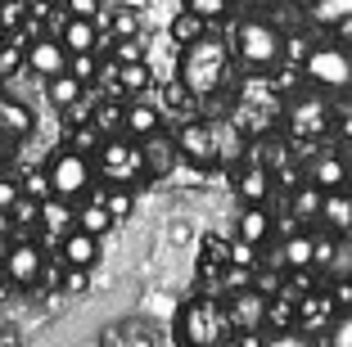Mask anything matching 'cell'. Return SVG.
I'll return each instance as SVG.
<instances>
[{
	"label": "cell",
	"instance_id": "8",
	"mask_svg": "<svg viewBox=\"0 0 352 347\" xmlns=\"http://www.w3.org/2000/svg\"><path fill=\"white\" fill-rule=\"evenodd\" d=\"M330 126H334V113H330V104H325L321 95H302V100H294L289 131L298 135V140H316V135H325Z\"/></svg>",
	"mask_w": 352,
	"mask_h": 347
},
{
	"label": "cell",
	"instance_id": "43",
	"mask_svg": "<svg viewBox=\"0 0 352 347\" xmlns=\"http://www.w3.org/2000/svg\"><path fill=\"white\" fill-rule=\"evenodd\" d=\"M307 50H311V45L302 41V36H294V41H285V59H307Z\"/></svg>",
	"mask_w": 352,
	"mask_h": 347
},
{
	"label": "cell",
	"instance_id": "26",
	"mask_svg": "<svg viewBox=\"0 0 352 347\" xmlns=\"http://www.w3.org/2000/svg\"><path fill=\"white\" fill-rule=\"evenodd\" d=\"M226 257H230V248L221 244V239L204 235V248H199V271H204V276H212V271H217V266L226 262Z\"/></svg>",
	"mask_w": 352,
	"mask_h": 347
},
{
	"label": "cell",
	"instance_id": "42",
	"mask_svg": "<svg viewBox=\"0 0 352 347\" xmlns=\"http://www.w3.org/2000/svg\"><path fill=\"white\" fill-rule=\"evenodd\" d=\"M230 262H239V266H244V262H253V244H249V239L230 244Z\"/></svg>",
	"mask_w": 352,
	"mask_h": 347
},
{
	"label": "cell",
	"instance_id": "32",
	"mask_svg": "<svg viewBox=\"0 0 352 347\" xmlns=\"http://www.w3.org/2000/svg\"><path fill=\"white\" fill-rule=\"evenodd\" d=\"M325 271H330L334 280L348 276V271H352V244H343V239H339V244H334V257L325 262Z\"/></svg>",
	"mask_w": 352,
	"mask_h": 347
},
{
	"label": "cell",
	"instance_id": "1",
	"mask_svg": "<svg viewBox=\"0 0 352 347\" xmlns=\"http://www.w3.org/2000/svg\"><path fill=\"white\" fill-rule=\"evenodd\" d=\"M226 77H230V45L221 36H212V32L195 36L186 45V54H181V86L190 95L208 100V95H217L226 86Z\"/></svg>",
	"mask_w": 352,
	"mask_h": 347
},
{
	"label": "cell",
	"instance_id": "48",
	"mask_svg": "<svg viewBox=\"0 0 352 347\" xmlns=\"http://www.w3.org/2000/svg\"><path fill=\"white\" fill-rule=\"evenodd\" d=\"M289 5H298V10H311V5H321V0H289Z\"/></svg>",
	"mask_w": 352,
	"mask_h": 347
},
{
	"label": "cell",
	"instance_id": "27",
	"mask_svg": "<svg viewBox=\"0 0 352 347\" xmlns=\"http://www.w3.org/2000/svg\"><path fill=\"white\" fill-rule=\"evenodd\" d=\"M104 203H109V212H113V221L118 216H131V208H135V194H131V185H118L113 181V190H104Z\"/></svg>",
	"mask_w": 352,
	"mask_h": 347
},
{
	"label": "cell",
	"instance_id": "23",
	"mask_svg": "<svg viewBox=\"0 0 352 347\" xmlns=\"http://www.w3.org/2000/svg\"><path fill=\"white\" fill-rule=\"evenodd\" d=\"M321 221H330L334 230H352V199H343L339 190H330V199L321 203Z\"/></svg>",
	"mask_w": 352,
	"mask_h": 347
},
{
	"label": "cell",
	"instance_id": "37",
	"mask_svg": "<svg viewBox=\"0 0 352 347\" xmlns=\"http://www.w3.org/2000/svg\"><path fill=\"white\" fill-rule=\"evenodd\" d=\"M68 5V14H77V19H100V0H63Z\"/></svg>",
	"mask_w": 352,
	"mask_h": 347
},
{
	"label": "cell",
	"instance_id": "17",
	"mask_svg": "<svg viewBox=\"0 0 352 347\" xmlns=\"http://www.w3.org/2000/svg\"><path fill=\"white\" fill-rule=\"evenodd\" d=\"M239 239H249L253 248L271 239V212L262 203H249V208H244V216H239Z\"/></svg>",
	"mask_w": 352,
	"mask_h": 347
},
{
	"label": "cell",
	"instance_id": "20",
	"mask_svg": "<svg viewBox=\"0 0 352 347\" xmlns=\"http://www.w3.org/2000/svg\"><path fill=\"white\" fill-rule=\"evenodd\" d=\"M267 190H271V176L262 163H249L244 176H239V194L249 199V203H267Z\"/></svg>",
	"mask_w": 352,
	"mask_h": 347
},
{
	"label": "cell",
	"instance_id": "11",
	"mask_svg": "<svg viewBox=\"0 0 352 347\" xmlns=\"http://www.w3.org/2000/svg\"><path fill=\"white\" fill-rule=\"evenodd\" d=\"M68 45L63 41H32V50H28V68L32 72H41V77H59V72H68Z\"/></svg>",
	"mask_w": 352,
	"mask_h": 347
},
{
	"label": "cell",
	"instance_id": "19",
	"mask_svg": "<svg viewBox=\"0 0 352 347\" xmlns=\"http://www.w3.org/2000/svg\"><path fill=\"white\" fill-rule=\"evenodd\" d=\"M348 181V167H343V158H316V163H311V185H316V190H339V185Z\"/></svg>",
	"mask_w": 352,
	"mask_h": 347
},
{
	"label": "cell",
	"instance_id": "22",
	"mask_svg": "<svg viewBox=\"0 0 352 347\" xmlns=\"http://www.w3.org/2000/svg\"><path fill=\"white\" fill-rule=\"evenodd\" d=\"M77 225H82V230H91V235H109L113 212H109V203H104V199H91V203L77 212Z\"/></svg>",
	"mask_w": 352,
	"mask_h": 347
},
{
	"label": "cell",
	"instance_id": "31",
	"mask_svg": "<svg viewBox=\"0 0 352 347\" xmlns=\"http://www.w3.org/2000/svg\"><path fill=\"white\" fill-rule=\"evenodd\" d=\"M68 72H73L77 82H91L95 72H100V63H95L91 50H82V54H73V59H68Z\"/></svg>",
	"mask_w": 352,
	"mask_h": 347
},
{
	"label": "cell",
	"instance_id": "47",
	"mask_svg": "<svg viewBox=\"0 0 352 347\" xmlns=\"http://www.w3.org/2000/svg\"><path fill=\"white\" fill-rule=\"evenodd\" d=\"M10 225H14V216L5 212V208H0V235H10Z\"/></svg>",
	"mask_w": 352,
	"mask_h": 347
},
{
	"label": "cell",
	"instance_id": "49",
	"mask_svg": "<svg viewBox=\"0 0 352 347\" xmlns=\"http://www.w3.org/2000/svg\"><path fill=\"white\" fill-rule=\"evenodd\" d=\"M0 41H5V27H0Z\"/></svg>",
	"mask_w": 352,
	"mask_h": 347
},
{
	"label": "cell",
	"instance_id": "35",
	"mask_svg": "<svg viewBox=\"0 0 352 347\" xmlns=\"http://www.w3.org/2000/svg\"><path fill=\"white\" fill-rule=\"evenodd\" d=\"M95 131H122V109H113V104H104L100 113H95Z\"/></svg>",
	"mask_w": 352,
	"mask_h": 347
},
{
	"label": "cell",
	"instance_id": "7",
	"mask_svg": "<svg viewBox=\"0 0 352 347\" xmlns=\"http://www.w3.org/2000/svg\"><path fill=\"white\" fill-rule=\"evenodd\" d=\"M226 311H230V329H239V334H258V329L271 320V298L262 293V289L244 284V289L230 293Z\"/></svg>",
	"mask_w": 352,
	"mask_h": 347
},
{
	"label": "cell",
	"instance_id": "46",
	"mask_svg": "<svg viewBox=\"0 0 352 347\" xmlns=\"http://www.w3.org/2000/svg\"><path fill=\"white\" fill-rule=\"evenodd\" d=\"M28 194H50V176H32V181H28Z\"/></svg>",
	"mask_w": 352,
	"mask_h": 347
},
{
	"label": "cell",
	"instance_id": "13",
	"mask_svg": "<svg viewBox=\"0 0 352 347\" xmlns=\"http://www.w3.org/2000/svg\"><path fill=\"white\" fill-rule=\"evenodd\" d=\"M59 253H63L68 266H95V257H100V235H91V230L77 225L73 235L59 239Z\"/></svg>",
	"mask_w": 352,
	"mask_h": 347
},
{
	"label": "cell",
	"instance_id": "28",
	"mask_svg": "<svg viewBox=\"0 0 352 347\" xmlns=\"http://www.w3.org/2000/svg\"><path fill=\"white\" fill-rule=\"evenodd\" d=\"M195 36H204V19L199 14H181V19H172V41H181V45H190Z\"/></svg>",
	"mask_w": 352,
	"mask_h": 347
},
{
	"label": "cell",
	"instance_id": "16",
	"mask_svg": "<svg viewBox=\"0 0 352 347\" xmlns=\"http://www.w3.org/2000/svg\"><path fill=\"white\" fill-rule=\"evenodd\" d=\"M45 100H50V109H59V113H68L77 100H82V82H77L73 72H59V77H45Z\"/></svg>",
	"mask_w": 352,
	"mask_h": 347
},
{
	"label": "cell",
	"instance_id": "14",
	"mask_svg": "<svg viewBox=\"0 0 352 347\" xmlns=\"http://www.w3.org/2000/svg\"><path fill=\"white\" fill-rule=\"evenodd\" d=\"M63 45H68V54H82V50H95V41H100V27H95V19H77V14H68L63 19Z\"/></svg>",
	"mask_w": 352,
	"mask_h": 347
},
{
	"label": "cell",
	"instance_id": "41",
	"mask_svg": "<svg viewBox=\"0 0 352 347\" xmlns=\"http://www.w3.org/2000/svg\"><path fill=\"white\" fill-rule=\"evenodd\" d=\"M19 19H23V5H14V0H10V5H0V27H14Z\"/></svg>",
	"mask_w": 352,
	"mask_h": 347
},
{
	"label": "cell",
	"instance_id": "2",
	"mask_svg": "<svg viewBox=\"0 0 352 347\" xmlns=\"http://www.w3.org/2000/svg\"><path fill=\"white\" fill-rule=\"evenodd\" d=\"M235 54L244 63V72H271L285 59V36L267 19H244L235 32Z\"/></svg>",
	"mask_w": 352,
	"mask_h": 347
},
{
	"label": "cell",
	"instance_id": "36",
	"mask_svg": "<svg viewBox=\"0 0 352 347\" xmlns=\"http://www.w3.org/2000/svg\"><path fill=\"white\" fill-rule=\"evenodd\" d=\"M135 32H140L135 14H131V10H118V14H113V36H122V41H126V36H135Z\"/></svg>",
	"mask_w": 352,
	"mask_h": 347
},
{
	"label": "cell",
	"instance_id": "10",
	"mask_svg": "<svg viewBox=\"0 0 352 347\" xmlns=\"http://www.w3.org/2000/svg\"><path fill=\"white\" fill-rule=\"evenodd\" d=\"M140 167L145 176H167L176 167V135H163V131H149L140 135Z\"/></svg>",
	"mask_w": 352,
	"mask_h": 347
},
{
	"label": "cell",
	"instance_id": "21",
	"mask_svg": "<svg viewBox=\"0 0 352 347\" xmlns=\"http://www.w3.org/2000/svg\"><path fill=\"white\" fill-rule=\"evenodd\" d=\"M122 131H131V135L158 131V109H154V104H131V109L122 113Z\"/></svg>",
	"mask_w": 352,
	"mask_h": 347
},
{
	"label": "cell",
	"instance_id": "12",
	"mask_svg": "<svg viewBox=\"0 0 352 347\" xmlns=\"http://www.w3.org/2000/svg\"><path fill=\"white\" fill-rule=\"evenodd\" d=\"M5 271H10L14 284H36L45 271L41 262V248H32V244H14L10 253H5Z\"/></svg>",
	"mask_w": 352,
	"mask_h": 347
},
{
	"label": "cell",
	"instance_id": "44",
	"mask_svg": "<svg viewBox=\"0 0 352 347\" xmlns=\"http://www.w3.org/2000/svg\"><path fill=\"white\" fill-rule=\"evenodd\" d=\"M334 244H339V239H316V266H321V271H325V262L334 257Z\"/></svg>",
	"mask_w": 352,
	"mask_h": 347
},
{
	"label": "cell",
	"instance_id": "33",
	"mask_svg": "<svg viewBox=\"0 0 352 347\" xmlns=\"http://www.w3.org/2000/svg\"><path fill=\"white\" fill-rule=\"evenodd\" d=\"M23 63H28V54H23L19 45H5V41H0V77H14Z\"/></svg>",
	"mask_w": 352,
	"mask_h": 347
},
{
	"label": "cell",
	"instance_id": "5",
	"mask_svg": "<svg viewBox=\"0 0 352 347\" xmlns=\"http://www.w3.org/2000/svg\"><path fill=\"white\" fill-rule=\"evenodd\" d=\"M307 82H316L321 91H352V54L343 45H311L307 59H302Z\"/></svg>",
	"mask_w": 352,
	"mask_h": 347
},
{
	"label": "cell",
	"instance_id": "3",
	"mask_svg": "<svg viewBox=\"0 0 352 347\" xmlns=\"http://www.w3.org/2000/svg\"><path fill=\"white\" fill-rule=\"evenodd\" d=\"M50 199H59V203H68V199H86L91 194V158H86L82 149H63L50 158Z\"/></svg>",
	"mask_w": 352,
	"mask_h": 347
},
{
	"label": "cell",
	"instance_id": "29",
	"mask_svg": "<svg viewBox=\"0 0 352 347\" xmlns=\"http://www.w3.org/2000/svg\"><path fill=\"white\" fill-rule=\"evenodd\" d=\"M186 10H190V14H199L204 23H217L221 14L230 10V0H186Z\"/></svg>",
	"mask_w": 352,
	"mask_h": 347
},
{
	"label": "cell",
	"instance_id": "6",
	"mask_svg": "<svg viewBox=\"0 0 352 347\" xmlns=\"http://www.w3.org/2000/svg\"><path fill=\"white\" fill-rule=\"evenodd\" d=\"M176 153H181L186 163H195V167H212V163L221 158L217 126H212V122H204V117L186 122L181 131H176Z\"/></svg>",
	"mask_w": 352,
	"mask_h": 347
},
{
	"label": "cell",
	"instance_id": "34",
	"mask_svg": "<svg viewBox=\"0 0 352 347\" xmlns=\"http://www.w3.org/2000/svg\"><path fill=\"white\" fill-rule=\"evenodd\" d=\"M330 343H334V347H352V306L330 325Z\"/></svg>",
	"mask_w": 352,
	"mask_h": 347
},
{
	"label": "cell",
	"instance_id": "39",
	"mask_svg": "<svg viewBox=\"0 0 352 347\" xmlns=\"http://www.w3.org/2000/svg\"><path fill=\"white\" fill-rule=\"evenodd\" d=\"M19 185H14V181H0V208H5V212H14V203H19Z\"/></svg>",
	"mask_w": 352,
	"mask_h": 347
},
{
	"label": "cell",
	"instance_id": "45",
	"mask_svg": "<svg viewBox=\"0 0 352 347\" xmlns=\"http://www.w3.org/2000/svg\"><path fill=\"white\" fill-rule=\"evenodd\" d=\"M334 298H339L343 306H352V271H348V276H339V289H334Z\"/></svg>",
	"mask_w": 352,
	"mask_h": 347
},
{
	"label": "cell",
	"instance_id": "38",
	"mask_svg": "<svg viewBox=\"0 0 352 347\" xmlns=\"http://www.w3.org/2000/svg\"><path fill=\"white\" fill-rule=\"evenodd\" d=\"M271 320H276V325H289L294 320V302L289 298H276V302H271Z\"/></svg>",
	"mask_w": 352,
	"mask_h": 347
},
{
	"label": "cell",
	"instance_id": "18",
	"mask_svg": "<svg viewBox=\"0 0 352 347\" xmlns=\"http://www.w3.org/2000/svg\"><path fill=\"white\" fill-rule=\"evenodd\" d=\"M280 257H285V266H294V271H307V266H316V239L311 235H289L285 248H280Z\"/></svg>",
	"mask_w": 352,
	"mask_h": 347
},
{
	"label": "cell",
	"instance_id": "40",
	"mask_svg": "<svg viewBox=\"0 0 352 347\" xmlns=\"http://www.w3.org/2000/svg\"><path fill=\"white\" fill-rule=\"evenodd\" d=\"M63 289L82 293V289H86V266H68V276H63Z\"/></svg>",
	"mask_w": 352,
	"mask_h": 347
},
{
	"label": "cell",
	"instance_id": "9",
	"mask_svg": "<svg viewBox=\"0 0 352 347\" xmlns=\"http://www.w3.org/2000/svg\"><path fill=\"white\" fill-rule=\"evenodd\" d=\"M100 172H104V181L131 185L135 176L145 172V167H140V149H131V144H122V140H104L100 144Z\"/></svg>",
	"mask_w": 352,
	"mask_h": 347
},
{
	"label": "cell",
	"instance_id": "30",
	"mask_svg": "<svg viewBox=\"0 0 352 347\" xmlns=\"http://www.w3.org/2000/svg\"><path fill=\"white\" fill-rule=\"evenodd\" d=\"M325 311H330V298H302L294 316H298L302 325H316V320H325Z\"/></svg>",
	"mask_w": 352,
	"mask_h": 347
},
{
	"label": "cell",
	"instance_id": "25",
	"mask_svg": "<svg viewBox=\"0 0 352 347\" xmlns=\"http://www.w3.org/2000/svg\"><path fill=\"white\" fill-rule=\"evenodd\" d=\"M118 82H122V91H145L149 86V68H145V59H122V72H118Z\"/></svg>",
	"mask_w": 352,
	"mask_h": 347
},
{
	"label": "cell",
	"instance_id": "24",
	"mask_svg": "<svg viewBox=\"0 0 352 347\" xmlns=\"http://www.w3.org/2000/svg\"><path fill=\"white\" fill-rule=\"evenodd\" d=\"M321 190H316V185H302V190H294V203H289V212L298 216V221H316V216H321Z\"/></svg>",
	"mask_w": 352,
	"mask_h": 347
},
{
	"label": "cell",
	"instance_id": "15",
	"mask_svg": "<svg viewBox=\"0 0 352 347\" xmlns=\"http://www.w3.org/2000/svg\"><path fill=\"white\" fill-rule=\"evenodd\" d=\"M32 126H36V122H32L28 104H19V100H0V140H23Z\"/></svg>",
	"mask_w": 352,
	"mask_h": 347
},
{
	"label": "cell",
	"instance_id": "4",
	"mask_svg": "<svg viewBox=\"0 0 352 347\" xmlns=\"http://www.w3.org/2000/svg\"><path fill=\"white\" fill-rule=\"evenodd\" d=\"M230 334V311L212 298H195L181 316V338L186 343H199V347H212V343H226Z\"/></svg>",
	"mask_w": 352,
	"mask_h": 347
}]
</instances>
